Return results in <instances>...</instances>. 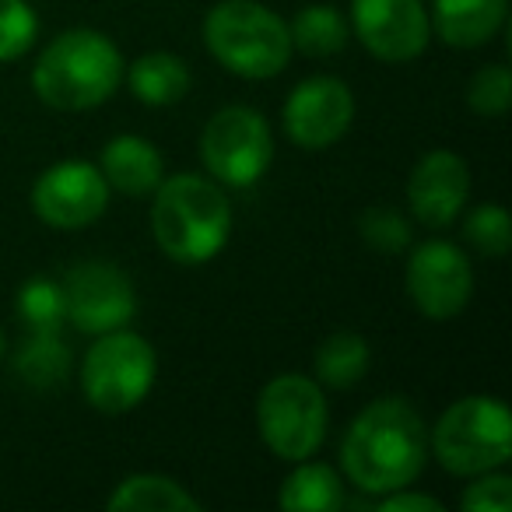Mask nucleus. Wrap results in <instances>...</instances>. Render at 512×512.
Returning <instances> with one entry per match:
<instances>
[{
    "mask_svg": "<svg viewBox=\"0 0 512 512\" xmlns=\"http://www.w3.org/2000/svg\"><path fill=\"white\" fill-rule=\"evenodd\" d=\"M460 505L467 512H509L512 509V481L505 474H477V481L463 491Z\"/></svg>",
    "mask_w": 512,
    "mask_h": 512,
    "instance_id": "nucleus-28",
    "label": "nucleus"
},
{
    "mask_svg": "<svg viewBox=\"0 0 512 512\" xmlns=\"http://www.w3.org/2000/svg\"><path fill=\"white\" fill-rule=\"evenodd\" d=\"M369 341L362 334H351V330H337L316 351V379L334 390H348L369 369Z\"/></svg>",
    "mask_w": 512,
    "mask_h": 512,
    "instance_id": "nucleus-21",
    "label": "nucleus"
},
{
    "mask_svg": "<svg viewBox=\"0 0 512 512\" xmlns=\"http://www.w3.org/2000/svg\"><path fill=\"white\" fill-rule=\"evenodd\" d=\"M130 92L144 106H172L190 92V67L176 53H144L127 71Z\"/></svg>",
    "mask_w": 512,
    "mask_h": 512,
    "instance_id": "nucleus-19",
    "label": "nucleus"
},
{
    "mask_svg": "<svg viewBox=\"0 0 512 512\" xmlns=\"http://www.w3.org/2000/svg\"><path fill=\"white\" fill-rule=\"evenodd\" d=\"M109 204V183L92 162H57L32 186V211L53 228H85L102 218Z\"/></svg>",
    "mask_w": 512,
    "mask_h": 512,
    "instance_id": "nucleus-12",
    "label": "nucleus"
},
{
    "mask_svg": "<svg viewBox=\"0 0 512 512\" xmlns=\"http://www.w3.org/2000/svg\"><path fill=\"white\" fill-rule=\"evenodd\" d=\"M204 43L225 71L249 81L274 78L292 60V32L256 0H221L204 18Z\"/></svg>",
    "mask_w": 512,
    "mask_h": 512,
    "instance_id": "nucleus-4",
    "label": "nucleus"
},
{
    "mask_svg": "<svg viewBox=\"0 0 512 512\" xmlns=\"http://www.w3.org/2000/svg\"><path fill=\"white\" fill-rule=\"evenodd\" d=\"M288 32L292 50H302L306 57H334L348 46V22L334 4H306Z\"/></svg>",
    "mask_w": 512,
    "mask_h": 512,
    "instance_id": "nucleus-20",
    "label": "nucleus"
},
{
    "mask_svg": "<svg viewBox=\"0 0 512 512\" xmlns=\"http://www.w3.org/2000/svg\"><path fill=\"white\" fill-rule=\"evenodd\" d=\"M0 355H4V330H0Z\"/></svg>",
    "mask_w": 512,
    "mask_h": 512,
    "instance_id": "nucleus-30",
    "label": "nucleus"
},
{
    "mask_svg": "<svg viewBox=\"0 0 512 512\" xmlns=\"http://www.w3.org/2000/svg\"><path fill=\"white\" fill-rule=\"evenodd\" d=\"M509 15V0H435L432 25L435 36L456 50L484 46Z\"/></svg>",
    "mask_w": 512,
    "mask_h": 512,
    "instance_id": "nucleus-16",
    "label": "nucleus"
},
{
    "mask_svg": "<svg viewBox=\"0 0 512 512\" xmlns=\"http://www.w3.org/2000/svg\"><path fill=\"white\" fill-rule=\"evenodd\" d=\"M15 369L29 386L46 390V386H57L60 379L67 376V369H71V351L60 344L57 330H32V337L22 344V351H18Z\"/></svg>",
    "mask_w": 512,
    "mask_h": 512,
    "instance_id": "nucleus-22",
    "label": "nucleus"
},
{
    "mask_svg": "<svg viewBox=\"0 0 512 512\" xmlns=\"http://www.w3.org/2000/svg\"><path fill=\"white\" fill-rule=\"evenodd\" d=\"M327 421L330 414L320 383L309 376H299V372H285V376L271 379L260 390V400H256L260 439L281 460L299 463L306 456H313L323 446Z\"/></svg>",
    "mask_w": 512,
    "mask_h": 512,
    "instance_id": "nucleus-7",
    "label": "nucleus"
},
{
    "mask_svg": "<svg viewBox=\"0 0 512 512\" xmlns=\"http://www.w3.org/2000/svg\"><path fill=\"white\" fill-rule=\"evenodd\" d=\"M379 512H446V505L432 495H421V491L397 488L379 502Z\"/></svg>",
    "mask_w": 512,
    "mask_h": 512,
    "instance_id": "nucleus-29",
    "label": "nucleus"
},
{
    "mask_svg": "<svg viewBox=\"0 0 512 512\" xmlns=\"http://www.w3.org/2000/svg\"><path fill=\"white\" fill-rule=\"evenodd\" d=\"M64 306L67 320L81 330V334H109L120 330L134 320L137 313V295L130 278L113 264L102 260H85V264L71 267L64 278Z\"/></svg>",
    "mask_w": 512,
    "mask_h": 512,
    "instance_id": "nucleus-10",
    "label": "nucleus"
},
{
    "mask_svg": "<svg viewBox=\"0 0 512 512\" xmlns=\"http://www.w3.org/2000/svg\"><path fill=\"white\" fill-rule=\"evenodd\" d=\"M512 102V74L505 64H491L470 78L467 85V106L477 116H502Z\"/></svg>",
    "mask_w": 512,
    "mask_h": 512,
    "instance_id": "nucleus-26",
    "label": "nucleus"
},
{
    "mask_svg": "<svg viewBox=\"0 0 512 512\" xmlns=\"http://www.w3.org/2000/svg\"><path fill=\"white\" fill-rule=\"evenodd\" d=\"M463 235L467 242L484 256H505L512 246V221L509 211L498 204H481L467 214L463 221Z\"/></svg>",
    "mask_w": 512,
    "mask_h": 512,
    "instance_id": "nucleus-24",
    "label": "nucleus"
},
{
    "mask_svg": "<svg viewBox=\"0 0 512 512\" xmlns=\"http://www.w3.org/2000/svg\"><path fill=\"white\" fill-rule=\"evenodd\" d=\"M18 316L29 330H60L67 320L64 285L53 278H29L18 292Z\"/></svg>",
    "mask_w": 512,
    "mask_h": 512,
    "instance_id": "nucleus-23",
    "label": "nucleus"
},
{
    "mask_svg": "<svg viewBox=\"0 0 512 512\" xmlns=\"http://www.w3.org/2000/svg\"><path fill=\"white\" fill-rule=\"evenodd\" d=\"M109 512H197L200 502L165 474H130L109 495Z\"/></svg>",
    "mask_w": 512,
    "mask_h": 512,
    "instance_id": "nucleus-18",
    "label": "nucleus"
},
{
    "mask_svg": "<svg viewBox=\"0 0 512 512\" xmlns=\"http://www.w3.org/2000/svg\"><path fill=\"white\" fill-rule=\"evenodd\" d=\"M407 292L428 320H453L474 292V271L456 242L428 239L407 260Z\"/></svg>",
    "mask_w": 512,
    "mask_h": 512,
    "instance_id": "nucleus-9",
    "label": "nucleus"
},
{
    "mask_svg": "<svg viewBox=\"0 0 512 512\" xmlns=\"http://www.w3.org/2000/svg\"><path fill=\"white\" fill-rule=\"evenodd\" d=\"M351 120H355L351 88L330 74L299 81L285 102V134L306 151L337 144L351 130Z\"/></svg>",
    "mask_w": 512,
    "mask_h": 512,
    "instance_id": "nucleus-13",
    "label": "nucleus"
},
{
    "mask_svg": "<svg viewBox=\"0 0 512 512\" xmlns=\"http://www.w3.org/2000/svg\"><path fill=\"white\" fill-rule=\"evenodd\" d=\"M102 176L109 190H120L127 197L155 193V186L165 179V162L151 141L137 134H120L102 148Z\"/></svg>",
    "mask_w": 512,
    "mask_h": 512,
    "instance_id": "nucleus-15",
    "label": "nucleus"
},
{
    "mask_svg": "<svg viewBox=\"0 0 512 512\" xmlns=\"http://www.w3.org/2000/svg\"><path fill=\"white\" fill-rule=\"evenodd\" d=\"M428 428L407 400L383 397L369 404L341 442L344 474L369 495H390L407 488L425 470Z\"/></svg>",
    "mask_w": 512,
    "mask_h": 512,
    "instance_id": "nucleus-1",
    "label": "nucleus"
},
{
    "mask_svg": "<svg viewBox=\"0 0 512 512\" xmlns=\"http://www.w3.org/2000/svg\"><path fill=\"white\" fill-rule=\"evenodd\" d=\"M200 158L218 183L246 190L264 176L274 158V137L264 113L249 106H225L200 134Z\"/></svg>",
    "mask_w": 512,
    "mask_h": 512,
    "instance_id": "nucleus-8",
    "label": "nucleus"
},
{
    "mask_svg": "<svg viewBox=\"0 0 512 512\" xmlns=\"http://www.w3.org/2000/svg\"><path fill=\"white\" fill-rule=\"evenodd\" d=\"M36 36L39 15L29 8V0H0V64L25 57Z\"/></svg>",
    "mask_w": 512,
    "mask_h": 512,
    "instance_id": "nucleus-25",
    "label": "nucleus"
},
{
    "mask_svg": "<svg viewBox=\"0 0 512 512\" xmlns=\"http://www.w3.org/2000/svg\"><path fill=\"white\" fill-rule=\"evenodd\" d=\"M123 57L109 36L95 29H71L57 36L32 67V88L53 109L81 113L102 106L120 88Z\"/></svg>",
    "mask_w": 512,
    "mask_h": 512,
    "instance_id": "nucleus-3",
    "label": "nucleus"
},
{
    "mask_svg": "<svg viewBox=\"0 0 512 512\" xmlns=\"http://www.w3.org/2000/svg\"><path fill=\"white\" fill-rule=\"evenodd\" d=\"M432 453L449 474L477 477L512 456V418L498 397H463L432 428Z\"/></svg>",
    "mask_w": 512,
    "mask_h": 512,
    "instance_id": "nucleus-5",
    "label": "nucleus"
},
{
    "mask_svg": "<svg viewBox=\"0 0 512 512\" xmlns=\"http://www.w3.org/2000/svg\"><path fill=\"white\" fill-rule=\"evenodd\" d=\"M151 232L169 260L186 267L207 264L225 249L232 207L218 183L197 172H179L155 186Z\"/></svg>",
    "mask_w": 512,
    "mask_h": 512,
    "instance_id": "nucleus-2",
    "label": "nucleus"
},
{
    "mask_svg": "<svg viewBox=\"0 0 512 512\" xmlns=\"http://www.w3.org/2000/svg\"><path fill=\"white\" fill-rule=\"evenodd\" d=\"M158 376L155 348L141 334L130 330H109L88 348L81 362V390L95 411L123 414L134 411L151 393Z\"/></svg>",
    "mask_w": 512,
    "mask_h": 512,
    "instance_id": "nucleus-6",
    "label": "nucleus"
},
{
    "mask_svg": "<svg viewBox=\"0 0 512 512\" xmlns=\"http://www.w3.org/2000/svg\"><path fill=\"white\" fill-rule=\"evenodd\" d=\"M358 43L383 64H407L428 50V11L421 0H351Z\"/></svg>",
    "mask_w": 512,
    "mask_h": 512,
    "instance_id": "nucleus-11",
    "label": "nucleus"
},
{
    "mask_svg": "<svg viewBox=\"0 0 512 512\" xmlns=\"http://www.w3.org/2000/svg\"><path fill=\"white\" fill-rule=\"evenodd\" d=\"M470 197V172L467 162L453 151H428L414 165L407 183V204L414 218L428 228H446L456 221Z\"/></svg>",
    "mask_w": 512,
    "mask_h": 512,
    "instance_id": "nucleus-14",
    "label": "nucleus"
},
{
    "mask_svg": "<svg viewBox=\"0 0 512 512\" xmlns=\"http://www.w3.org/2000/svg\"><path fill=\"white\" fill-rule=\"evenodd\" d=\"M344 484L337 477L334 467L327 463H313L299 460V467L281 481L278 491V505L281 509H292V512H337L344 509Z\"/></svg>",
    "mask_w": 512,
    "mask_h": 512,
    "instance_id": "nucleus-17",
    "label": "nucleus"
},
{
    "mask_svg": "<svg viewBox=\"0 0 512 512\" xmlns=\"http://www.w3.org/2000/svg\"><path fill=\"white\" fill-rule=\"evenodd\" d=\"M358 232L379 253H400L411 242V225L393 207H369L358 221Z\"/></svg>",
    "mask_w": 512,
    "mask_h": 512,
    "instance_id": "nucleus-27",
    "label": "nucleus"
}]
</instances>
